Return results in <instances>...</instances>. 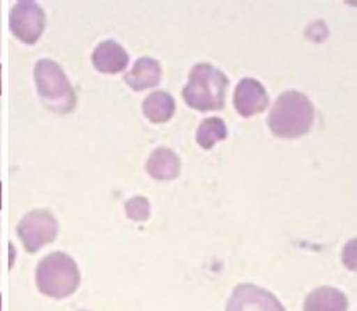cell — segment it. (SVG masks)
I'll return each instance as SVG.
<instances>
[{
    "instance_id": "2",
    "label": "cell",
    "mask_w": 357,
    "mask_h": 311,
    "mask_svg": "<svg viewBox=\"0 0 357 311\" xmlns=\"http://www.w3.org/2000/svg\"><path fill=\"white\" fill-rule=\"evenodd\" d=\"M313 120L314 108L309 98L291 90L279 95L269 113L268 125L276 136L294 139L307 134Z\"/></svg>"
},
{
    "instance_id": "5",
    "label": "cell",
    "mask_w": 357,
    "mask_h": 311,
    "mask_svg": "<svg viewBox=\"0 0 357 311\" xmlns=\"http://www.w3.org/2000/svg\"><path fill=\"white\" fill-rule=\"evenodd\" d=\"M17 232L25 249L35 253L56 240L59 234V223L49 211L38 209L22 218Z\"/></svg>"
},
{
    "instance_id": "16",
    "label": "cell",
    "mask_w": 357,
    "mask_h": 311,
    "mask_svg": "<svg viewBox=\"0 0 357 311\" xmlns=\"http://www.w3.org/2000/svg\"><path fill=\"white\" fill-rule=\"evenodd\" d=\"M1 205L3 202H1V182H0V209H1Z\"/></svg>"
},
{
    "instance_id": "1",
    "label": "cell",
    "mask_w": 357,
    "mask_h": 311,
    "mask_svg": "<svg viewBox=\"0 0 357 311\" xmlns=\"http://www.w3.org/2000/svg\"><path fill=\"white\" fill-rule=\"evenodd\" d=\"M229 80L210 63H197L189 73L182 95L188 106L200 112L221 111L225 106Z\"/></svg>"
},
{
    "instance_id": "9",
    "label": "cell",
    "mask_w": 357,
    "mask_h": 311,
    "mask_svg": "<svg viewBox=\"0 0 357 311\" xmlns=\"http://www.w3.org/2000/svg\"><path fill=\"white\" fill-rule=\"evenodd\" d=\"M162 66L153 58L142 57L137 60L132 69L124 74V81L134 91L153 88L160 83Z\"/></svg>"
},
{
    "instance_id": "13",
    "label": "cell",
    "mask_w": 357,
    "mask_h": 311,
    "mask_svg": "<svg viewBox=\"0 0 357 311\" xmlns=\"http://www.w3.org/2000/svg\"><path fill=\"white\" fill-rule=\"evenodd\" d=\"M142 111L146 119L153 125L166 123L176 113V101L166 91H155L145 98Z\"/></svg>"
},
{
    "instance_id": "18",
    "label": "cell",
    "mask_w": 357,
    "mask_h": 311,
    "mask_svg": "<svg viewBox=\"0 0 357 311\" xmlns=\"http://www.w3.org/2000/svg\"><path fill=\"white\" fill-rule=\"evenodd\" d=\"M0 311H1V295H0Z\"/></svg>"
},
{
    "instance_id": "4",
    "label": "cell",
    "mask_w": 357,
    "mask_h": 311,
    "mask_svg": "<svg viewBox=\"0 0 357 311\" xmlns=\"http://www.w3.org/2000/svg\"><path fill=\"white\" fill-rule=\"evenodd\" d=\"M35 81L43 104L52 112L63 115L73 111L76 95L59 63L47 58L38 61Z\"/></svg>"
},
{
    "instance_id": "12",
    "label": "cell",
    "mask_w": 357,
    "mask_h": 311,
    "mask_svg": "<svg viewBox=\"0 0 357 311\" xmlns=\"http://www.w3.org/2000/svg\"><path fill=\"white\" fill-rule=\"evenodd\" d=\"M349 302L344 292L333 287H320L310 292L303 311H348Z\"/></svg>"
},
{
    "instance_id": "8",
    "label": "cell",
    "mask_w": 357,
    "mask_h": 311,
    "mask_svg": "<svg viewBox=\"0 0 357 311\" xmlns=\"http://www.w3.org/2000/svg\"><path fill=\"white\" fill-rule=\"evenodd\" d=\"M234 104L238 115L243 118H250L264 112L268 108L269 97L258 80L245 77L236 86Z\"/></svg>"
},
{
    "instance_id": "3",
    "label": "cell",
    "mask_w": 357,
    "mask_h": 311,
    "mask_svg": "<svg viewBox=\"0 0 357 311\" xmlns=\"http://www.w3.org/2000/svg\"><path fill=\"white\" fill-rule=\"evenodd\" d=\"M80 284V273L76 262L63 252H54L40 260L36 269V285L50 298L63 299L70 296Z\"/></svg>"
},
{
    "instance_id": "17",
    "label": "cell",
    "mask_w": 357,
    "mask_h": 311,
    "mask_svg": "<svg viewBox=\"0 0 357 311\" xmlns=\"http://www.w3.org/2000/svg\"><path fill=\"white\" fill-rule=\"evenodd\" d=\"M0 94H1V65H0Z\"/></svg>"
},
{
    "instance_id": "6",
    "label": "cell",
    "mask_w": 357,
    "mask_h": 311,
    "mask_svg": "<svg viewBox=\"0 0 357 311\" xmlns=\"http://www.w3.org/2000/svg\"><path fill=\"white\" fill-rule=\"evenodd\" d=\"M45 13L35 1H18L10 11V31L26 45H35L45 31Z\"/></svg>"
},
{
    "instance_id": "10",
    "label": "cell",
    "mask_w": 357,
    "mask_h": 311,
    "mask_svg": "<svg viewBox=\"0 0 357 311\" xmlns=\"http://www.w3.org/2000/svg\"><path fill=\"white\" fill-rule=\"evenodd\" d=\"M130 57L127 51L114 40H105L93 53V63L101 73L115 74L124 70Z\"/></svg>"
},
{
    "instance_id": "15",
    "label": "cell",
    "mask_w": 357,
    "mask_h": 311,
    "mask_svg": "<svg viewBox=\"0 0 357 311\" xmlns=\"http://www.w3.org/2000/svg\"><path fill=\"white\" fill-rule=\"evenodd\" d=\"M127 216L135 222H145L151 216V204L148 198L137 196L126 202Z\"/></svg>"
},
{
    "instance_id": "11",
    "label": "cell",
    "mask_w": 357,
    "mask_h": 311,
    "mask_svg": "<svg viewBox=\"0 0 357 311\" xmlns=\"http://www.w3.org/2000/svg\"><path fill=\"white\" fill-rule=\"evenodd\" d=\"M146 171L153 180L172 181L181 173V160L172 149L159 147L151 154L146 163Z\"/></svg>"
},
{
    "instance_id": "14",
    "label": "cell",
    "mask_w": 357,
    "mask_h": 311,
    "mask_svg": "<svg viewBox=\"0 0 357 311\" xmlns=\"http://www.w3.org/2000/svg\"><path fill=\"white\" fill-rule=\"evenodd\" d=\"M227 135H228V128L222 119L208 118V119L203 120L199 127L196 141L203 149L208 150L217 142L224 141L227 138Z\"/></svg>"
},
{
    "instance_id": "7",
    "label": "cell",
    "mask_w": 357,
    "mask_h": 311,
    "mask_svg": "<svg viewBox=\"0 0 357 311\" xmlns=\"http://www.w3.org/2000/svg\"><path fill=\"white\" fill-rule=\"evenodd\" d=\"M227 311H286L269 291L252 284L238 285L228 302Z\"/></svg>"
}]
</instances>
